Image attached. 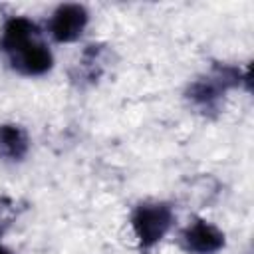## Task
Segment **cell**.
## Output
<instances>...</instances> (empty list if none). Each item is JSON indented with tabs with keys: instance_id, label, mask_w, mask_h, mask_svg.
I'll return each instance as SVG.
<instances>
[{
	"instance_id": "1",
	"label": "cell",
	"mask_w": 254,
	"mask_h": 254,
	"mask_svg": "<svg viewBox=\"0 0 254 254\" xmlns=\"http://www.w3.org/2000/svg\"><path fill=\"white\" fill-rule=\"evenodd\" d=\"M246 79V75L240 73L238 67L234 65H214L206 75L194 79L189 89H187V97L190 101V105H194L198 111L202 113H210V111H218L222 95L232 89L238 87L240 79Z\"/></svg>"
},
{
	"instance_id": "5",
	"label": "cell",
	"mask_w": 254,
	"mask_h": 254,
	"mask_svg": "<svg viewBox=\"0 0 254 254\" xmlns=\"http://www.w3.org/2000/svg\"><path fill=\"white\" fill-rule=\"evenodd\" d=\"M181 246L189 254H214L224 246V232L214 224L196 218L181 232Z\"/></svg>"
},
{
	"instance_id": "4",
	"label": "cell",
	"mask_w": 254,
	"mask_h": 254,
	"mask_svg": "<svg viewBox=\"0 0 254 254\" xmlns=\"http://www.w3.org/2000/svg\"><path fill=\"white\" fill-rule=\"evenodd\" d=\"M87 20L89 14L81 4H62L54 10L48 30L56 42L67 44V42H75L83 34Z\"/></svg>"
},
{
	"instance_id": "7",
	"label": "cell",
	"mask_w": 254,
	"mask_h": 254,
	"mask_svg": "<svg viewBox=\"0 0 254 254\" xmlns=\"http://www.w3.org/2000/svg\"><path fill=\"white\" fill-rule=\"evenodd\" d=\"M0 254H14V252L8 250V248H4V246H0Z\"/></svg>"
},
{
	"instance_id": "6",
	"label": "cell",
	"mask_w": 254,
	"mask_h": 254,
	"mask_svg": "<svg viewBox=\"0 0 254 254\" xmlns=\"http://www.w3.org/2000/svg\"><path fill=\"white\" fill-rule=\"evenodd\" d=\"M30 147L28 133L14 123L0 125V159L2 161H20L26 157Z\"/></svg>"
},
{
	"instance_id": "3",
	"label": "cell",
	"mask_w": 254,
	"mask_h": 254,
	"mask_svg": "<svg viewBox=\"0 0 254 254\" xmlns=\"http://www.w3.org/2000/svg\"><path fill=\"white\" fill-rule=\"evenodd\" d=\"M8 64L22 75H44L54 65V56L50 48L42 42V38H34L28 44L16 48L14 52L6 54Z\"/></svg>"
},
{
	"instance_id": "2",
	"label": "cell",
	"mask_w": 254,
	"mask_h": 254,
	"mask_svg": "<svg viewBox=\"0 0 254 254\" xmlns=\"http://www.w3.org/2000/svg\"><path fill=\"white\" fill-rule=\"evenodd\" d=\"M173 208L165 202H143L131 214V228L141 248L155 246L173 224Z\"/></svg>"
}]
</instances>
